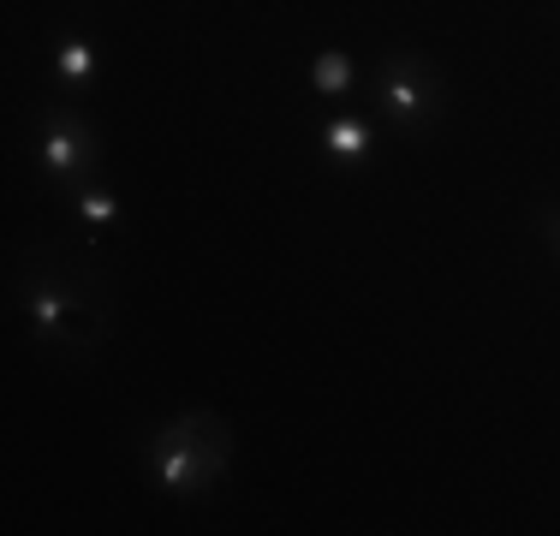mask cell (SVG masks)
<instances>
[{"mask_svg": "<svg viewBox=\"0 0 560 536\" xmlns=\"http://www.w3.org/2000/svg\"><path fill=\"white\" fill-rule=\"evenodd\" d=\"M215 471H221L215 429H197V418H179L173 429H162V441H155V477H162V489H197Z\"/></svg>", "mask_w": 560, "mask_h": 536, "instance_id": "6da1fadb", "label": "cell"}, {"mask_svg": "<svg viewBox=\"0 0 560 536\" xmlns=\"http://www.w3.org/2000/svg\"><path fill=\"white\" fill-rule=\"evenodd\" d=\"M376 96L399 126H418V119H430V107H435V84H430V72H418L411 60H394L388 72H382Z\"/></svg>", "mask_w": 560, "mask_h": 536, "instance_id": "7a4b0ae2", "label": "cell"}, {"mask_svg": "<svg viewBox=\"0 0 560 536\" xmlns=\"http://www.w3.org/2000/svg\"><path fill=\"white\" fill-rule=\"evenodd\" d=\"M36 155H43V167L55 173V179H78V173L96 161V150H90V131L78 126L72 114H55L43 131V143H36Z\"/></svg>", "mask_w": 560, "mask_h": 536, "instance_id": "3957f363", "label": "cell"}, {"mask_svg": "<svg viewBox=\"0 0 560 536\" xmlns=\"http://www.w3.org/2000/svg\"><path fill=\"white\" fill-rule=\"evenodd\" d=\"M24 304H31L36 334H43V340H78V328H84V304H78V299H66V292L55 287V280H31Z\"/></svg>", "mask_w": 560, "mask_h": 536, "instance_id": "277c9868", "label": "cell"}, {"mask_svg": "<svg viewBox=\"0 0 560 536\" xmlns=\"http://www.w3.org/2000/svg\"><path fill=\"white\" fill-rule=\"evenodd\" d=\"M323 150L340 161H364L370 155V119H328L323 126Z\"/></svg>", "mask_w": 560, "mask_h": 536, "instance_id": "5b68a950", "label": "cell"}, {"mask_svg": "<svg viewBox=\"0 0 560 536\" xmlns=\"http://www.w3.org/2000/svg\"><path fill=\"white\" fill-rule=\"evenodd\" d=\"M60 72H66V84H90V72H96V48H90L84 36H66L60 43Z\"/></svg>", "mask_w": 560, "mask_h": 536, "instance_id": "8992f818", "label": "cell"}, {"mask_svg": "<svg viewBox=\"0 0 560 536\" xmlns=\"http://www.w3.org/2000/svg\"><path fill=\"white\" fill-rule=\"evenodd\" d=\"M311 84L323 90V96H346V84H352V66H346V54H335V48H328L323 60L311 66Z\"/></svg>", "mask_w": 560, "mask_h": 536, "instance_id": "52a82bcc", "label": "cell"}, {"mask_svg": "<svg viewBox=\"0 0 560 536\" xmlns=\"http://www.w3.org/2000/svg\"><path fill=\"white\" fill-rule=\"evenodd\" d=\"M78 214H84L90 226H108L119 209H114V197H102V191H78Z\"/></svg>", "mask_w": 560, "mask_h": 536, "instance_id": "ba28073f", "label": "cell"}, {"mask_svg": "<svg viewBox=\"0 0 560 536\" xmlns=\"http://www.w3.org/2000/svg\"><path fill=\"white\" fill-rule=\"evenodd\" d=\"M555 245H560V221H555Z\"/></svg>", "mask_w": 560, "mask_h": 536, "instance_id": "9c48e42d", "label": "cell"}]
</instances>
